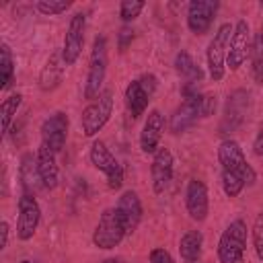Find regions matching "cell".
<instances>
[{
    "instance_id": "d590c367",
    "label": "cell",
    "mask_w": 263,
    "mask_h": 263,
    "mask_svg": "<svg viewBox=\"0 0 263 263\" xmlns=\"http://www.w3.org/2000/svg\"><path fill=\"white\" fill-rule=\"evenodd\" d=\"M103 263H117L115 259H107V261H103Z\"/></svg>"
},
{
    "instance_id": "277c9868",
    "label": "cell",
    "mask_w": 263,
    "mask_h": 263,
    "mask_svg": "<svg viewBox=\"0 0 263 263\" xmlns=\"http://www.w3.org/2000/svg\"><path fill=\"white\" fill-rule=\"evenodd\" d=\"M127 236L125 224L117 212V208L103 210L95 230H92V245L101 251H111L121 245V240Z\"/></svg>"
},
{
    "instance_id": "9a60e30c",
    "label": "cell",
    "mask_w": 263,
    "mask_h": 263,
    "mask_svg": "<svg viewBox=\"0 0 263 263\" xmlns=\"http://www.w3.org/2000/svg\"><path fill=\"white\" fill-rule=\"evenodd\" d=\"M220 8L218 0H191L187 4V29L193 35H205Z\"/></svg>"
},
{
    "instance_id": "836d02e7",
    "label": "cell",
    "mask_w": 263,
    "mask_h": 263,
    "mask_svg": "<svg viewBox=\"0 0 263 263\" xmlns=\"http://www.w3.org/2000/svg\"><path fill=\"white\" fill-rule=\"evenodd\" d=\"M132 39H134V31H132V29H127V27H123V29L119 31V49L123 51Z\"/></svg>"
},
{
    "instance_id": "ac0fdd59",
    "label": "cell",
    "mask_w": 263,
    "mask_h": 263,
    "mask_svg": "<svg viewBox=\"0 0 263 263\" xmlns=\"http://www.w3.org/2000/svg\"><path fill=\"white\" fill-rule=\"evenodd\" d=\"M164 115L158 109H150L146 115V121L140 132V150L144 154H154L160 148V140L164 134Z\"/></svg>"
},
{
    "instance_id": "44dd1931",
    "label": "cell",
    "mask_w": 263,
    "mask_h": 263,
    "mask_svg": "<svg viewBox=\"0 0 263 263\" xmlns=\"http://www.w3.org/2000/svg\"><path fill=\"white\" fill-rule=\"evenodd\" d=\"M37 171L41 177V185L47 191H53L60 183V168H58V154L47 146V144H39L37 148Z\"/></svg>"
},
{
    "instance_id": "ffe728a7",
    "label": "cell",
    "mask_w": 263,
    "mask_h": 263,
    "mask_svg": "<svg viewBox=\"0 0 263 263\" xmlns=\"http://www.w3.org/2000/svg\"><path fill=\"white\" fill-rule=\"evenodd\" d=\"M175 70H177V74H179L181 80H183V97L197 92V84L201 82L203 72H201L199 64H195V60L191 58L189 51L181 49V51L175 55Z\"/></svg>"
},
{
    "instance_id": "e575fe53",
    "label": "cell",
    "mask_w": 263,
    "mask_h": 263,
    "mask_svg": "<svg viewBox=\"0 0 263 263\" xmlns=\"http://www.w3.org/2000/svg\"><path fill=\"white\" fill-rule=\"evenodd\" d=\"M0 234H2V240H0V251H4L8 247V234H10V226L6 220H2L0 224Z\"/></svg>"
},
{
    "instance_id": "52a82bcc",
    "label": "cell",
    "mask_w": 263,
    "mask_h": 263,
    "mask_svg": "<svg viewBox=\"0 0 263 263\" xmlns=\"http://www.w3.org/2000/svg\"><path fill=\"white\" fill-rule=\"evenodd\" d=\"M156 86H158V80L154 74H142L125 86L123 99H125V107H127L132 119H140L146 113L148 103L152 101V97L156 92Z\"/></svg>"
},
{
    "instance_id": "9c48e42d",
    "label": "cell",
    "mask_w": 263,
    "mask_h": 263,
    "mask_svg": "<svg viewBox=\"0 0 263 263\" xmlns=\"http://www.w3.org/2000/svg\"><path fill=\"white\" fill-rule=\"evenodd\" d=\"M18 214H16V238L27 242L35 236L41 222V208L33 193H21L18 197Z\"/></svg>"
},
{
    "instance_id": "f35d334b",
    "label": "cell",
    "mask_w": 263,
    "mask_h": 263,
    "mask_svg": "<svg viewBox=\"0 0 263 263\" xmlns=\"http://www.w3.org/2000/svg\"><path fill=\"white\" fill-rule=\"evenodd\" d=\"M261 6H263V0H261Z\"/></svg>"
},
{
    "instance_id": "7a4b0ae2",
    "label": "cell",
    "mask_w": 263,
    "mask_h": 263,
    "mask_svg": "<svg viewBox=\"0 0 263 263\" xmlns=\"http://www.w3.org/2000/svg\"><path fill=\"white\" fill-rule=\"evenodd\" d=\"M245 251H247V224L245 220L236 218L220 234L216 247L218 263H245Z\"/></svg>"
},
{
    "instance_id": "2e32d148",
    "label": "cell",
    "mask_w": 263,
    "mask_h": 263,
    "mask_svg": "<svg viewBox=\"0 0 263 263\" xmlns=\"http://www.w3.org/2000/svg\"><path fill=\"white\" fill-rule=\"evenodd\" d=\"M197 119H201V92L185 95L183 103L171 115L168 127L173 134H183L185 129L193 127L197 123Z\"/></svg>"
},
{
    "instance_id": "7c38bea8",
    "label": "cell",
    "mask_w": 263,
    "mask_h": 263,
    "mask_svg": "<svg viewBox=\"0 0 263 263\" xmlns=\"http://www.w3.org/2000/svg\"><path fill=\"white\" fill-rule=\"evenodd\" d=\"M249 109H251V92L245 88L234 90L226 101L224 117L220 123V134H228V132H234L236 127H240L249 115Z\"/></svg>"
},
{
    "instance_id": "f1b7e54d",
    "label": "cell",
    "mask_w": 263,
    "mask_h": 263,
    "mask_svg": "<svg viewBox=\"0 0 263 263\" xmlns=\"http://www.w3.org/2000/svg\"><path fill=\"white\" fill-rule=\"evenodd\" d=\"M144 6L146 4L142 0H123L119 4V18L123 23H132V21H136L140 16V12L144 10Z\"/></svg>"
},
{
    "instance_id": "f546056e",
    "label": "cell",
    "mask_w": 263,
    "mask_h": 263,
    "mask_svg": "<svg viewBox=\"0 0 263 263\" xmlns=\"http://www.w3.org/2000/svg\"><path fill=\"white\" fill-rule=\"evenodd\" d=\"M251 238H253V249L259 261H263V210L257 214L253 228H251Z\"/></svg>"
},
{
    "instance_id": "e0dca14e",
    "label": "cell",
    "mask_w": 263,
    "mask_h": 263,
    "mask_svg": "<svg viewBox=\"0 0 263 263\" xmlns=\"http://www.w3.org/2000/svg\"><path fill=\"white\" fill-rule=\"evenodd\" d=\"M173 171H175V156L168 148L160 146L154 154H152V162H150V179H152V191L156 195L164 193V189L168 187L171 179H173Z\"/></svg>"
},
{
    "instance_id": "484cf974",
    "label": "cell",
    "mask_w": 263,
    "mask_h": 263,
    "mask_svg": "<svg viewBox=\"0 0 263 263\" xmlns=\"http://www.w3.org/2000/svg\"><path fill=\"white\" fill-rule=\"evenodd\" d=\"M14 80V58L8 43L0 45V88L6 90Z\"/></svg>"
},
{
    "instance_id": "d6986e66",
    "label": "cell",
    "mask_w": 263,
    "mask_h": 263,
    "mask_svg": "<svg viewBox=\"0 0 263 263\" xmlns=\"http://www.w3.org/2000/svg\"><path fill=\"white\" fill-rule=\"evenodd\" d=\"M117 212L125 224V230H127V236L134 234L142 222V216H144V208H142V201L138 197V193L134 189H125L119 199H117Z\"/></svg>"
},
{
    "instance_id": "4fadbf2b",
    "label": "cell",
    "mask_w": 263,
    "mask_h": 263,
    "mask_svg": "<svg viewBox=\"0 0 263 263\" xmlns=\"http://www.w3.org/2000/svg\"><path fill=\"white\" fill-rule=\"evenodd\" d=\"M68 127H70V119L64 111H53L49 117L43 119L39 132H41V142L47 144L55 154H60L66 146L68 140Z\"/></svg>"
},
{
    "instance_id": "5bb4252c",
    "label": "cell",
    "mask_w": 263,
    "mask_h": 263,
    "mask_svg": "<svg viewBox=\"0 0 263 263\" xmlns=\"http://www.w3.org/2000/svg\"><path fill=\"white\" fill-rule=\"evenodd\" d=\"M185 210L193 222H205L210 214V191L199 179H189L185 187Z\"/></svg>"
},
{
    "instance_id": "3957f363",
    "label": "cell",
    "mask_w": 263,
    "mask_h": 263,
    "mask_svg": "<svg viewBox=\"0 0 263 263\" xmlns=\"http://www.w3.org/2000/svg\"><path fill=\"white\" fill-rule=\"evenodd\" d=\"M107 39L103 35H97L90 47V58H88V72H86V82H84V99L95 101L103 92V82L107 76Z\"/></svg>"
},
{
    "instance_id": "5b68a950",
    "label": "cell",
    "mask_w": 263,
    "mask_h": 263,
    "mask_svg": "<svg viewBox=\"0 0 263 263\" xmlns=\"http://www.w3.org/2000/svg\"><path fill=\"white\" fill-rule=\"evenodd\" d=\"M232 31H234V25L230 23H222L208 49H205V60H208V72H210V78L214 82H220L226 74V55H228V45H230V37H232Z\"/></svg>"
},
{
    "instance_id": "1f68e13d",
    "label": "cell",
    "mask_w": 263,
    "mask_h": 263,
    "mask_svg": "<svg viewBox=\"0 0 263 263\" xmlns=\"http://www.w3.org/2000/svg\"><path fill=\"white\" fill-rule=\"evenodd\" d=\"M148 261L150 263H175L173 255L166 249H162V247H154L150 251V255H148Z\"/></svg>"
},
{
    "instance_id": "74e56055",
    "label": "cell",
    "mask_w": 263,
    "mask_h": 263,
    "mask_svg": "<svg viewBox=\"0 0 263 263\" xmlns=\"http://www.w3.org/2000/svg\"><path fill=\"white\" fill-rule=\"evenodd\" d=\"M259 35H261V39H263V27H261V33H259Z\"/></svg>"
},
{
    "instance_id": "4dcf8cb0",
    "label": "cell",
    "mask_w": 263,
    "mask_h": 263,
    "mask_svg": "<svg viewBox=\"0 0 263 263\" xmlns=\"http://www.w3.org/2000/svg\"><path fill=\"white\" fill-rule=\"evenodd\" d=\"M216 107H218V97L214 92H201V119L212 117Z\"/></svg>"
},
{
    "instance_id": "603a6c76",
    "label": "cell",
    "mask_w": 263,
    "mask_h": 263,
    "mask_svg": "<svg viewBox=\"0 0 263 263\" xmlns=\"http://www.w3.org/2000/svg\"><path fill=\"white\" fill-rule=\"evenodd\" d=\"M203 251V234L199 230H187L179 238V255L183 263H201Z\"/></svg>"
},
{
    "instance_id": "cb8c5ba5",
    "label": "cell",
    "mask_w": 263,
    "mask_h": 263,
    "mask_svg": "<svg viewBox=\"0 0 263 263\" xmlns=\"http://www.w3.org/2000/svg\"><path fill=\"white\" fill-rule=\"evenodd\" d=\"M21 181H23V191L33 193V195H35L37 187L41 185V177L37 171V156H33L31 152L23 154V158H21Z\"/></svg>"
},
{
    "instance_id": "8d00e7d4",
    "label": "cell",
    "mask_w": 263,
    "mask_h": 263,
    "mask_svg": "<svg viewBox=\"0 0 263 263\" xmlns=\"http://www.w3.org/2000/svg\"><path fill=\"white\" fill-rule=\"evenodd\" d=\"M21 263H31V261H29V259H23V261H21Z\"/></svg>"
},
{
    "instance_id": "83f0119b",
    "label": "cell",
    "mask_w": 263,
    "mask_h": 263,
    "mask_svg": "<svg viewBox=\"0 0 263 263\" xmlns=\"http://www.w3.org/2000/svg\"><path fill=\"white\" fill-rule=\"evenodd\" d=\"M70 6H72V4H70L68 0H39V2L35 4V8H37L41 14H45V16H58V14L66 12Z\"/></svg>"
},
{
    "instance_id": "7402d4cb",
    "label": "cell",
    "mask_w": 263,
    "mask_h": 263,
    "mask_svg": "<svg viewBox=\"0 0 263 263\" xmlns=\"http://www.w3.org/2000/svg\"><path fill=\"white\" fill-rule=\"evenodd\" d=\"M64 68H66V64H64L62 51H53V53L45 60V64H43V68H41V72H39V78H37L39 88H41L43 92L55 90V88L62 84Z\"/></svg>"
},
{
    "instance_id": "30bf717a",
    "label": "cell",
    "mask_w": 263,
    "mask_h": 263,
    "mask_svg": "<svg viewBox=\"0 0 263 263\" xmlns=\"http://www.w3.org/2000/svg\"><path fill=\"white\" fill-rule=\"evenodd\" d=\"M84 33H86V14L74 12L68 23L66 35H64V45L60 49L66 66H74L78 62L82 47H84Z\"/></svg>"
},
{
    "instance_id": "d6a6232c",
    "label": "cell",
    "mask_w": 263,
    "mask_h": 263,
    "mask_svg": "<svg viewBox=\"0 0 263 263\" xmlns=\"http://www.w3.org/2000/svg\"><path fill=\"white\" fill-rule=\"evenodd\" d=\"M253 152H255V156L263 158V123L259 125V132H257V136L253 140Z\"/></svg>"
},
{
    "instance_id": "d4e9b609",
    "label": "cell",
    "mask_w": 263,
    "mask_h": 263,
    "mask_svg": "<svg viewBox=\"0 0 263 263\" xmlns=\"http://www.w3.org/2000/svg\"><path fill=\"white\" fill-rule=\"evenodd\" d=\"M21 103H23V95L21 92H12L2 101V105H0V129H2V136H6L10 132V125H12L14 117H16V111H18Z\"/></svg>"
},
{
    "instance_id": "6da1fadb",
    "label": "cell",
    "mask_w": 263,
    "mask_h": 263,
    "mask_svg": "<svg viewBox=\"0 0 263 263\" xmlns=\"http://www.w3.org/2000/svg\"><path fill=\"white\" fill-rule=\"evenodd\" d=\"M218 162H220V179L222 191L226 197H238L245 187L257 181V173L247 160L240 144L234 138H224L218 144Z\"/></svg>"
},
{
    "instance_id": "8fae6325",
    "label": "cell",
    "mask_w": 263,
    "mask_h": 263,
    "mask_svg": "<svg viewBox=\"0 0 263 263\" xmlns=\"http://www.w3.org/2000/svg\"><path fill=\"white\" fill-rule=\"evenodd\" d=\"M251 27L245 18L236 21L234 23V31H232V37H230V45H228V55H226V68L236 72L245 62L247 58L251 55Z\"/></svg>"
},
{
    "instance_id": "ba28073f",
    "label": "cell",
    "mask_w": 263,
    "mask_h": 263,
    "mask_svg": "<svg viewBox=\"0 0 263 263\" xmlns=\"http://www.w3.org/2000/svg\"><path fill=\"white\" fill-rule=\"evenodd\" d=\"M88 158H90V164L107 177L109 189H119V187L123 185V166H121V162L113 156V152L107 148V144H105L103 140H95V142L90 144Z\"/></svg>"
},
{
    "instance_id": "4316f807",
    "label": "cell",
    "mask_w": 263,
    "mask_h": 263,
    "mask_svg": "<svg viewBox=\"0 0 263 263\" xmlns=\"http://www.w3.org/2000/svg\"><path fill=\"white\" fill-rule=\"evenodd\" d=\"M251 72H253V78L257 84H263V39L261 35L257 33L255 39H253V45H251Z\"/></svg>"
},
{
    "instance_id": "8992f818",
    "label": "cell",
    "mask_w": 263,
    "mask_h": 263,
    "mask_svg": "<svg viewBox=\"0 0 263 263\" xmlns=\"http://www.w3.org/2000/svg\"><path fill=\"white\" fill-rule=\"evenodd\" d=\"M113 113V92L109 88H105L95 101H90L82 113H80V125H82V134L86 138H95L111 119Z\"/></svg>"
}]
</instances>
